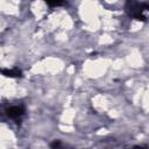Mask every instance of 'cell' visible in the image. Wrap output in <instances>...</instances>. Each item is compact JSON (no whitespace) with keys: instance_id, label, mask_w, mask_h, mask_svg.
I'll return each mask as SVG.
<instances>
[{"instance_id":"obj_2","label":"cell","mask_w":149,"mask_h":149,"mask_svg":"<svg viewBox=\"0 0 149 149\" xmlns=\"http://www.w3.org/2000/svg\"><path fill=\"white\" fill-rule=\"evenodd\" d=\"M5 112L9 119L19 122L22 119V116L24 115V107L22 105H12V106L7 107L5 109Z\"/></svg>"},{"instance_id":"obj_1","label":"cell","mask_w":149,"mask_h":149,"mask_svg":"<svg viewBox=\"0 0 149 149\" xmlns=\"http://www.w3.org/2000/svg\"><path fill=\"white\" fill-rule=\"evenodd\" d=\"M149 8L148 1H127L125 9L126 13L140 21H147V12Z\"/></svg>"},{"instance_id":"obj_6","label":"cell","mask_w":149,"mask_h":149,"mask_svg":"<svg viewBox=\"0 0 149 149\" xmlns=\"http://www.w3.org/2000/svg\"><path fill=\"white\" fill-rule=\"evenodd\" d=\"M134 149H144V148H141V147H136V148H134Z\"/></svg>"},{"instance_id":"obj_4","label":"cell","mask_w":149,"mask_h":149,"mask_svg":"<svg viewBox=\"0 0 149 149\" xmlns=\"http://www.w3.org/2000/svg\"><path fill=\"white\" fill-rule=\"evenodd\" d=\"M50 149H73V148L71 146H69L68 143H64L61 140H55L51 142Z\"/></svg>"},{"instance_id":"obj_5","label":"cell","mask_w":149,"mask_h":149,"mask_svg":"<svg viewBox=\"0 0 149 149\" xmlns=\"http://www.w3.org/2000/svg\"><path fill=\"white\" fill-rule=\"evenodd\" d=\"M48 6L50 7H57V6H62V5H65L64 1H47L45 2Z\"/></svg>"},{"instance_id":"obj_3","label":"cell","mask_w":149,"mask_h":149,"mask_svg":"<svg viewBox=\"0 0 149 149\" xmlns=\"http://www.w3.org/2000/svg\"><path fill=\"white\" fill-rule=\"evenodd\" d=\"M0 72L6 76V77H10V78H17V77H21L22 76V72L21 70L14 68V69H2L0 70Z\"/></svg>"}]
</instances>
